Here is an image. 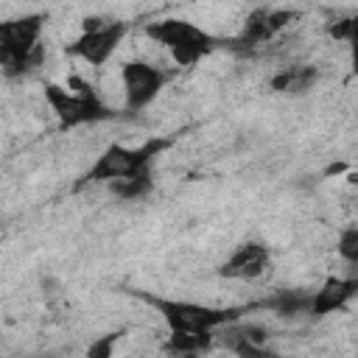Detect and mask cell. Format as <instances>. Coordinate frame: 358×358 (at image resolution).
<instances>
[{"mask_svg":"<svg viewBox=\"0 0 358 358\" xmlns=\"http://www.w3.org/2000/svg\"><path fill=\"white\" fill-rule=\"evenodd\" d=\"M171 145V140H145L143 145L131 148V145H120L112 143L101 151V157L90 165V171L81 176V182H115V179H126V176H137V173H151L157 157Z\"/></svg>","mask_w":358,"mask_h":358,"instance_id":"3","label":"cell"},{"mask_svg":"<svg viewBox=\"0 0 358 358\" xmlns=\"http://www.w3.org/2000/svg\"><path fill=\"white\" fill-rule=\"evenodd\" d=\"M134 294L165 319L171 333H215L218 327L238 322L243 313V308H215V305H199L187 299H165L145 291H134Z\"/></svg>","mask_w":358,"mask_h":358,"instance_id":"1","label":"cell"},{"mask_svg":"<svg viewBox=\"0 0 358 358\" xmlns=\"http://www.w3.org/2000/svg\"><path fill=\"white\" fill-rule=\"evenodd\" d=\"M310 302H313V291H280L268 308L280 316H296V313H310Z\"/></svg>","mask_w":358,"mask_h":358,"instance_id":"12","label":"cell"},{"mask_svg":"<svg viewBox=\"0 0 358 358\" xmlns=\"http://www.w3.org/2000/svg\"><path fill=\"white\" fill-rule=\"evenodd\" d=\"M126 22H101V25H95V28H84L81 31V36H76L64 50L70 53V56H78V59H84L87 64H103L115 50H117V45L123 42V36H126Z\"/></svg>","mask_w":358,"mask_h":358,"instance_id":"7","label":"cell"},{"mask_svg":"<svg viewBox=\"0 0 358 358\" xmlns=\"http://www.w3.org/2000/svg\"><path fill=\"white\" fill-rule=\"evenodd\" d=\"M145 36H151L159 45H165L179 67H193L199 59H204L215 48V39L204 28H199V25H193L187 20L148 22L145 25Z\"/></svg>","mask_w":358,"mask_h":358,"instance_id":"5","label":"cell"},{"mask_svg":"<svg viewBox=\"0 0 358 358\" xmlns=\"http://www.w3.org/2000/svg\"><path fill=\"white\" fill-rule=\"evenodd\" d=\"M336 249H338V255H341V260H344V263L358 266V227L344 229V232L338 235Z\"/></svg>","mask_w":358,"mask_h":358,"instance_id":"15","label":"cell"},{"mask_svg":"<svg viewBox=\"0 0 358 358\" xmlns=\"http://www.w3.org/2000/svg\"><path fill=\"white\" fill-rule=\"evenodd\" d=\"M327 34H330L333 39H341V42H352V39L358 36V17H344V20L333 22V25L327 28Z\"/></svg>","mask_w":358,"mask_h":358,"instance_id":"16","label":"cell"},{"mask_svg":"<svg viewBox=\"0 0 358 358\" xmlns=\"http://www.w3.org/2000/svg\"><path fill=\"white\" fill-rule=\"evenodd\" d=\"M350 59H352V73L358 76V36L350 42Z\"/></svg>","mask_w":358,"mask_h":358,"instance_id":"18","label":"cell"},{"mask_svg":"<svg viewBox=\"0 0 358 358\" xmlns=\"http://www.w3.org/2000/svg\"><path fill=\"white\" fill-rule=\"evenodd\" d=\"M120 81H123L126 109L140 112L162 92V87L168 84V76L148 62H126L120 70Z\"/></svg>","mask_w":358,"mask_h":358,"instance_id":"6","label":"cell"},{"mask_svg":"<svg viewBox=\"0 0 358 358\" xmlns=\"http://www.w3.org/2000/svg\"><path fill=\"white\" fill-rule=\"evenodd\" d=\"M313 81H316V70L308 64H296V67H285L277 76H271L268 87L280 95H302L313 87Z\"/></svg>","mask_w":358,"mask_h":358,"instance_id":"11","label":"cell"},{"mask_svg":"<svg viewBox=\"0 0 358 358\" xmlns=\"http://www.w3.org/2000/svg\"><path fill=\"white\" fill-rule=\"evenodd\" d=\"M294 20H296V11H288V8H257V11H252L246 17L243 31H241V39L249 42V45L268 42L282 28H288Z\"/></svg>","mask_w":358,"mask_h":358,"instance_id":"9","label":"cell"},{"mask_svg":"<svg viewBox=\"0 0 358 358\" xmlns=\"http://www.w3.org/2000/svg\"><path fill=\"white\" fill-rule=\"evenodd\" d=\"M271 266V255L263 243L246 241L232 249V255L218 266V274L227 280H257Z\"/></svg>","mask_w":358,"mask_h":358,"instance_id":"8","label":"cell"},{"mask_svg":"<svg viewBox=\"0 0 358 358\" xmlns=\"http://www.w3.org/2000/svg\"><path fill=\"white\" fill-rule=\"evenodd\" d=\"M213 344V333H171L168 352H201Z\"/></svg>","mask_w":358,"mask_h":358,"instance_id":"14","label":"cell"},{"mask_svg":"<svg viewBox=\"0 0 358 358\" xmlns=\"http://www.w3.org/2000/svg\"><path fill=\"white\" fill-rule=\"evenodd\" d=\"M115 341H117V333H109V336H103L101 341H95V344H90V350H87V355H92V358H106Z\"/></svg>","mask_w":358,"mask_h":358,"instance_id":"17","label":"cell"},{"mask_svg":"<svg viewBox=\"0 0 358 358\" xmlns=\"http://www.w3.org/2000/svg\"><path fill=\"white\" fill-rule=\"evenodd\" d=\"M352 296H358V274L355 277H327L313 291L310 316H327L333 310H341Z\"/></svg>","mask_w":358,"mask_h":358,"instance_id":"10","label":"cell"},{"mask_svg":"<svg viewBox=\"0 0 358 358\" xmlns=\"http://www.w3.org/2000/svg\"><path fill=\"white\" fill-rule=\"evenodd\" d=\"M45 101L50 103V109L59 117V123L67 126V129H76V126H87V123H98V120L112 117V109L78 76H73L67 81V87L48 84L45 87Z\"/></svg>","mask_w":358,"mask_h":358,"instance_id":"4","label":"cell"},{"mask_svg":"<svg viewBox=\"0 0 358 358\" xmlns=\"http://www.w3.org/2000/svg\"><path fill=\"white\" fill-rule=\"evenodd\" d=\"M151 173H137V176H126V179H115L109 182V190L120 199H140L151 190Z\"/></svg>","mask_w":358,"mask_h":358,"instance_id":"13","label":"cell"},{"mask_svg":"<svg viewBox=\"0 0 358 358\" xmlns=\"http://www.w3.org/2000/svg\"><path fill=\"white\" fill-rule=\"evenodd\" d=\"M45 14H25L0 25V64L8 78L22 76L42 64V28Z\"/></svg>","mask_w":358,"mask_h":358,"instance_id":"2","label":"cell"}]
</instances>
